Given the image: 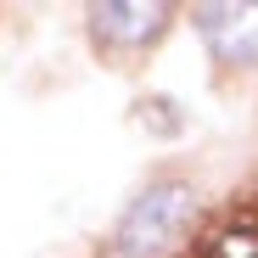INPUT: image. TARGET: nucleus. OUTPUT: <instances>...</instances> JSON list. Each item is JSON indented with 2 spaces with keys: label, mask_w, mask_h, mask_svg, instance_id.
Here are the masks:
<instances>
[{
  "label": "nucleus",
  "mask_w": 258,
  "mask_h": 258,
  "mask_svg": "<svg viewBox=\"0 0 258 258\" xmlns=\"http://www.w3.org/2000/svg\"><path fill=\"white\" fill-rule=\"evenodd\" d=\"M191 213H197V202H191L185 185H152L135 208H129V219L118 230V247L129 258H152V252H163L168 241L191 225Z\"/></svg>",
  "instance_id": "nucleus-1"
},
{
  "label": "nucleus",
  "mask_w": 258,
  "mask_h": 258,
  "mask_svg": "<svg viewBox=\"0 0 258 258\" xmlns=\"http://www.w3.org/2000/svg\"><path fill=\"white\" fill-rule=\"evenodd\" d=\"M197 28L208 39V51L219 62L252 68L258 62V0H213V6H197Z\"/></svg>",
  "instance_id": "nucleus-2"
},
{
  "label": "nucleus",
  "mask_w": 258,
  "mask_h": 258,
  "mask_svg": "<svg viewBox=\"0 0 258 258\" xmlns=\"http://www.w3.org/2000/svg\"><path fill=\"white\" fill-rule=\"evenodd\" d=\"M163 23H168L163 0H146V6H135V0H107V6L90 12V28L101 39H112V45H141V39L163 34Z\"/></svg>",
  "instance_id": "nucleus-3"
},
{
  "label": "nucleus",
  "mask_w": 258,
  "mask_h": 258,
  "mask_svg": "<svg viewBox=\"0 0 258 258\" xmlns=\"http://www.w3.org/2000/svg\"><path fill=\"white\" fill-rule=\"evenodd\" d=\"M208 258H258V230H225L208 241Z\"/></svg>",
  "instance_id": "nucleus-4"
}]
</instances>
